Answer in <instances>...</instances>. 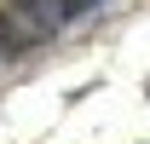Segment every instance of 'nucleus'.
Segmentation results:
<instances>
[{
    "label": "nucleus",
    "instance_id": "obj_1",
    "mask_svg": "<svg viewBox=\"0 0 150 144\" xmlns=\"http://www.w3.org/2000/svg\"><path fill=\"white\" fill-rule=\"evenodd\" d=\"M12 18L29 29V40H52V35H64L75 23L64 0H12Z\"/></svg>",
    "mask_w": 150,
    "mask_h": 144
},
{
    "label": "nucleus",
    "instance_id": "obj_2",
    "mask_svg": "<svg viewBox=\"0 0 150 144\" xmlns=\"http://www.w3.org/2000/svg\"><path fill=\"white\" fill-rule=\"evenodd\" d=\"M0 46H6V52H18V46H29V29H23L18 18H12V6L0 12Z\"/></svg>",
    "mask_w": 150,
    "mask_h": 144
},
{
    "label": "nucleus",
    "instance_id": "obj_3",
    "mask_svg": "<svg viewBox=\"0 0 150 144\" xmlns=\"http://www.w3.org/2000/svg\"><path fill=\"white\" fill-rule=\"evenodd\" d=\"M64 6H69V18H87V12H98L104 0H64Z\"/></svg>",
    "mask_w": 150,
    "mask_h": 144
}]
</instances>
